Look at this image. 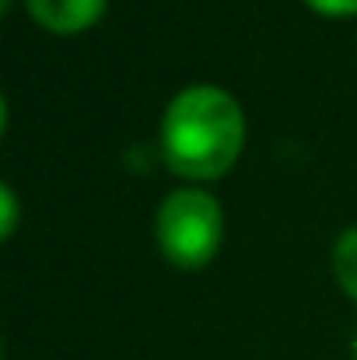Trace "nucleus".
<instances>
[{"label":"nucleus","instance_id":"f257e3e1","mask_svg":"<svg viewBox=\"0 0 357 360\" xmlns=\"http://www.w3.org/2000/svg\"><path fill=\"white\" fill-rule=\"evenodd\" d=\"M245 147V116L218 84L182 88L161 116V158L189 182H214L232 172Z\"/></svg>","mask_w":357,"mask_h":360},{"label":"nucleus","instance_id":"f03ea898","mask_svg":"<svg viewBox=\"0 0 357 360\" xmlns=\"http://www.w3.org/2000/svg\"><path fill=\"white\" fill-rule=\"evenodd\" d=\"M154 235L172 266L203 269L225 241V210L203 189H175L158 207Z\"/></svg>","mask_w":357,"mask_h":360},{"label":"nucleus","instance_id":"7ed1b4c3","mask_svg":"<svg viewBox=\"0 0 357 360\" xmlns=\"http://www.w3.org/2000/svg\"><path fill=\"white\" fill-rule=\"evenodd\" d=\"M25 7L46 32L77 35L106 14L109 0H25Z\"/></svg>","mask_w":357,"mask_h":360},{"label":"nucleus","instance_id":"20e7f679","mask_svg":"<svg viewBox=\"0 0 357 360\" xmlns=\"http://www.w3.org/2000/svg\"><path fill=\"white\" fill-rule=\"evenodd\" d=\"M333 276L347 297L357 301V224L347 228L333 245Z\"/></svg>","mask_w":357,"mask_h":360},{"label":"nucleus","instance_id":"39448f33","mask_svg":"<svg viewBox=\"0 0 357 360\" xmlns=\"http://www.w3.org/2000/svg\"><path fill=\"white\" fill-rule=\"evenodd\" d=\"M0 210H4V224H0V238L7 241L14 231H18V196H14V189L4 182L0 186Z\"/></svg>","mask_w":357,"mask_h":360},{"label":"nucleus","instance_id":"423d86ee","mask_svg":"<svg viewBox=\"0 0 357 360\" xmlns=\"http://www.w3.org/2000/svg\"><path fill=\"white\" fill-rule=\"evenodd\" d=\"M305 4L326 18H354L357 14V0H305Z\"/></svg>","mask_w":357,"mask_h":360},{"label":"nucleus","instance_id":"0eeeda50","mask_svg":"<svg viewBox=\"0 0 357 360\" xmlns=\"http://www.w3.org/2000/svg\"><path fill=\"white\" fill-rule=\"evenodd\" d=\"M351 357L357 360V329H354V340H351Z\"/></svg>","mask_w":357,"mask_h":360}]
</instances>
